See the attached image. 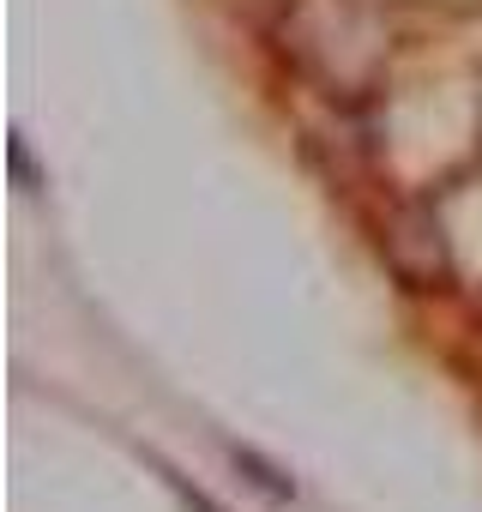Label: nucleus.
I'll use <instances>...</instances> for the list:
<instances>
[{"label":"nucleus","mask_w":482,"mask_h":512,"mask_svg":"<svg viewBox=\"0 0 482 512\" xmlns=\"http://www.w3.org/2000/svg\"><path fill=\"white\" fill-rule=\"evenodd\" d=\"M235 464H241V470H248V476H254V482H260V488H266L272 500H290V494H296V488H290V482H284L278 470H266V464H260L254 452H235Z\"/></svg>","instance_id":"1"}]
</instances>
